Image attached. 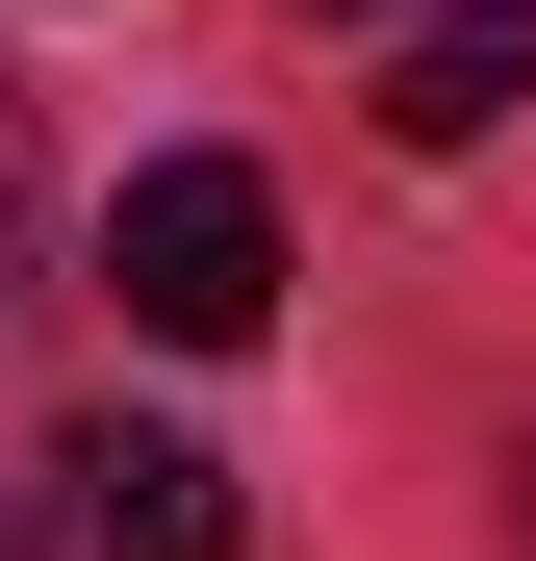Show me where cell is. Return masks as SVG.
<instances>
[{
  "label": "cell",
  "mask_w": 536,
  "mask_h": 561,
  "mask_svg": "<svg viewBox=\"0 0 536 561\" xmlns=\"http://www.w3.org/2000/svg\"><path fill=\"white\" fill-rule=\"evenodd\" d=\"M0 561H230V459L153 434V409H77V434H26V485H0Z\"/></svg>",
  "instance_id": "6da1fadb"
},
{
  "label": "cell",
  "mask_w": 536,
  "mask_h": 561,
  "mask_svg": "<svg viewBox=\"0 0 536 561\" xmlns=\"http://www.w3.org/2000/svg\"><path fill=\"white\" fill-rule=\"evenodd\" d=\"M103 280H128V332H179V357L282 332V205H255V153H153L128 230H103Z\"/></svg>",
  "instance_id": "7a4b0ae2"
},
{
  "label": "cell",
  "mask_w": 536,
  "mask_h": 561,
  "mask_svg": "<svg viewBox=\"0 0 536 561\" xmlns=\"http://www.w3.org/2000/svg\"><path fill=\"white\" fill-rule=\"evenodd\" d=\"M511 103H536V0H434V26L384 51V128L409 153H486Z\"/></svg>",
  "instance_id": "3957f363"
},
{
  "label": "cell",
  "mask_w": 536,
  "mask_h": 561,
  "mask_svg": "<svg viewBox=\"0 0 536 561\" xmlns=\"http://www.w3.org/2000/svg\"><path fill=\"white\" fill-rule=\"evenodd\" d=\"M26 205H52V153H26V77H0V280H26Z\"/></svg>",
  "instance_id": "277c9868"
},
{
  "label": "cell",
  "mask_w": 536,
  "mask_h": 561,
  "mask_svg": "<svg viewBox=\"0 0 536 561\" xmlns=\"http://www.w3.org/2000/svg\"><path fill=\"white\" fill-rule=\"evenodd\" d=\"M511 511H536V434H511Z\"/></svg>",
  "instance_id": "5b68a950"
}]
</instances>
